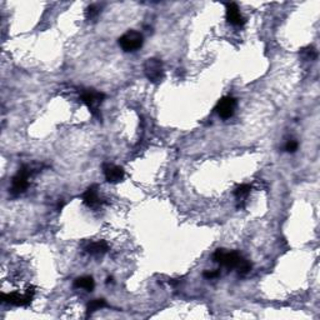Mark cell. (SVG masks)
I'll return each mask as SVG.
<instances>
[{
    "instance_id": "3",
    "label": "cell",
    "mask_w": 320,
    "mask_h": 320,
    "mask_svg": "<svg viewBox=\"0 0 320 320\" xmlns=\"http://www.w3.org/2000/svg\"><path fill=\"white\" fill-rule=\"evenodd\" d=\"M104 99H105V94L95 90V89H84L80 93V100L88 106L89 111L95 116H99L98 109L99 105L103 103Z\"/></svg>"
},
{
    "instance_id": "13",
    "label": "cell",
    "mask_w": 320,
    "mask_h": 320,
    "mask_svg": "<svg viewBox=\"0 0 320 320\" xmlns=\"http://www.w3.org/2000/svg\"><path fill=\"white\" fill-rule=\"evenodd\" d=\"M106 307V302L104 299H94L86 307V317L91 315L93 313H95L96 310H100L103 308Z\"/></svg>"
},
{
    "instance_id": "18",
    "label": "cell",
    "mask_w": 320,
    "mask_h": 320,
    "mask_svg": "<svg viewBox=\"0 0 320 320\" xmlns=\"http://www.w3.org/2000/svg\"><path fill=\"white\" fill-rule=\"evenodd\" d=\"M99 14V8L96 5H90L88 8V16L90 19H93V18H95L96 15H98Z\"/></svg>"
},
{
    "instance_id": "5",
    "label": "cell",
    "mask_w": 320,
    "mask_h": 320,
    "mask_svg": "<svg viewBox=\"0 0 320 320\" xmlns=\"http://www.w3.org/2000/svg\"><path fill=\"white\" fill-rule=\"evenodd\" d=\"M144 73L149 81L154 84L160 83L164 78V69L161 60L157 59V58H149L144 64Z\"/></svg>"
},
{
    "instance_id": "6",
    "label": "cell",
    "mask_w": 320,
    "mask_h": 320,
    "mask_svg": "<svg viewBox=\"0 0 320 320\" xmlns=\"http://www.w3.org/2000/svg\"><path fill=\"white\" fill-rule=\"evenodd\" d=\"M33 290H26L24 293H18V292H13V293H3L1 294V299L3 302L9 303L11 305H16V307H26L31 303L33 300Z\"/></svg>"
},
{
    "instance_id": "14",
    "label": "cell",
    "mask_w": 320,
    "mask_h": 320,
    "mask_svg": "<svg viewBox=\"0 0 320 320\" xmlns=\"http://www.w3.org/2000/svg\"><path fill=\"white\" fill-rule=\"evenodd\" d=\"M250 190L251 186L249 185V184H240V185H238L237 188H235L234 195L237 199H241L248 195V194L250 193Z\"/></svg>"
},
{
    "instance_id": "12",
    "label": "cell",
    "mask_w": 320,
    "mask_h": 320,
    "mask_svg": "<svg viewBox=\"0 0 320 320\" xmlns=\"http://www.w3.org/2000/svg\"><path fill=\"white\" fill-rule=\"evenodd\" d=\"M94 287H95L94 279L89 275L79 276L74 280V288H77V289H84L86 292H91Z\"/></svg>"
},
{
    "instance_id": "9",
    "label": "cell",
    "mask_w": 320,
    "mask_h": 320,
    "mask_svg": "<svg viewBox=\"0 0 320 320\" xmlns=\"http://www.w3.org/2000/svg\"><path fill=\"white\" fill-rule=\"evenodd\" d=\"M227 20L233 26H243L246 23L244 16L239 10V6L235 3L227 4Z\"/></svg>"
},
{
    "instance_id": "7",
    "label": "cell",
    "mask_w": 320,
    "mask_h": 320,
    "mask_svg": "<svg viewBox=\"0 0 320 320\" xmlns=\"http://www.w3.org/2000/svg\"><path fill=\"white\" fill-rule=\"evenodd\" d=\"M237 99L233 96H224L218 101L215 106V111L222 119H229L234 115L235 109H237Z\"/></svg>"
},
{
    "instance_id": "16",
    "label": "cell",
    "mask_w": 320,
    "mask_h": 320,
    "mask_svg": "<svg viewBox=\"0 0 320 320\" xmlns=\"http://www.w3.org/2000/svg\"><path fill=\"white\" fill-rule=\"evenodd\" d=\"M302 57L305 60H315L318 58V53L313 47H308L302 50Z\"/></svg>"
},
{
    "instance_id": "17",
    "label": "cell",
    "mask_w": 320,
    "mask_h": 320,
    "mask_svg": "<svg viewBox=\"0 0 320 320\" xmlns=\"http://www.w3.org/2000/svg\"><path fill=\"white\" fill-rule=\"evenodd\" d=\"M299 148V143L297 142L295 139H289L284 145V150L287 153H295Z\"/></svg>"
},
{
    "instance_id": "1",
    "label": "cell",
    "mask_w": 320,
    "mask_h": 320,
    "mask_svg": "<svg viewBox=\"0 0 320 320\" xmlns=\"http://www.w3.org/2000/svg\"><path fill=\"white\" fill-rule=\"evenodd\" d=\"M143 43H144L143 34L137 30L127 31L118 40L119 47L122 48L125 53L137 52V50H139L143 47Z\"/></svg>"
},
{
    "instance_id": "15",
    "label": "cell",
    "mask_w": 320,
    "mask_h": 320,
    "mask_svg": "<svg viewBox=\"0 0 320 320\" xmlns=\"http://www.w3.org/2000/svg\"><path fill=\"white\" fill-rule=\"evenodd\" d=\"M250 270H251V264L249 263L246 259L243 258V260L240 261L239 265H238L237 268L238 274H239V275H245V274H248Z\"/></svg>"
},
{
    "instance_id": "8",
    "label": "cell",
    "mask_w": 320,
    "mask_h": 320,
    "mask_svg": "<svg viewBox=\"0 0 320 320\" xmlns=\"http://www.w3.org/2000/svg\"><path fill=\"white\" fill-rule=\"evenodd\" d=\"M103 174L104 176H105L106 181L111 184L120 183V181H123V179H124L125 176L123 168L110 163L103 164Z\"/></svg>"
},
{
    "instance_id": "10",
    "label": "cell",
    "mask_w": 320,
    "mask_h": 320,
    "mask_svg": "<svg viewBox=\"0 0 320 320\" xmlns=\"http://www.w3.org/2000/svg\"><path fill=\"white\" fill-rule=\"evenodd\" d=\"M83 202L86 207L89 208H96L101 204V199L99 196L98 185L89 186L83 194Z\"/></svg>"
},
{
    "instance_id": "19",
    "label": "cell",
    "mask_w": 320,
    "mask_h": 320,
    "mask_svg": "<svg viewBox=\"0 0 320 320\" xmlns=\"http://www.w3.org/2000/svg\"><path fill=\"white\" fill-rule=\"evenodd\" d=\"M219 274H220L219 270H207V271H204V274H203V275H204V278H207V279H214V278H217V276H219Z\"/></svg>"
},
{
    "instance_id": "20",
    "label": "cell",
    "mask_w": 320,
    "mask_h": 320,
    "mask_svg": "<svg viewBox=\"0 0 320 320\" xmlns=\"http://www.w3.org/2000/svg\"><path fill=\"white\" fill-rule=\"evenodd\" d=\"M109 283H113V278H108V279H106V284H109Z\"/></svg>"
},
{
    "instance_id": "4",
    "label": "cell",
    "mask_w": 320,
    "mask_h": 320,
    "mask_svg": "<svg viewBox=\"0 0 320 320\" xmlns=\"http://www.w3.org/2000/svg\"><path fill=\"white\" fill-rule=\"evenodd\" d=\"M31 175V168L28 165H23L19 169L18 173L14 175L13 180H11V193L14 195H19V194L24 193L29 186V178Z\"/></svg>"
},
{
    "instance_id": "2",
    "label": "cell",
    "mask_w": 320,
    "mask_h": 320,
    "mask_svg": "<svg viewBox=\"0 0 320 320\" xmlns=\"http://www.w3.org/2000/svg\"><path fill=\"white\" fill-rule=\"evenodd\" d=\"M243 256L238 251H225L224 249H217L213 254V261L227 269H237Z\"/></svg>"
},
{
    "instance_id": "11",
    "label": "cell",
    "mask_w": 320,
    "mask_h": 320,
    "mask_svg": "<svg viewBox=\"0 0 320 320\" xmlns=\"http://www.w3.org/2000/svg\"><path fill=\"white\" fill-rule=\"evenodd\" d=\"M84 250L93 256H101L109 250V245L104 240H98V241H91V243L86 244Z\"/></svg>"
}]
</instances>
